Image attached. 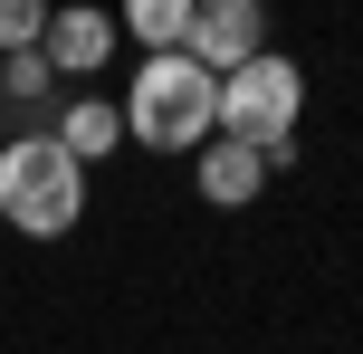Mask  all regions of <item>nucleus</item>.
Here are the masks:
<instances>
[{
	"mask_svg": "<svg viewBox=\"0 0 363 354\" xmlns=\"http://www.w3.org/2000/svg\"><path fill=\"white\" fill-rule=\"evenodd\" d=\"M115 134H125V106H96V96H77V106H67V125H57V153L86 172L96 153H115Z\"/></svg>",
	"mask_w": 363,
	"mask_h": 354,
	"instance_id": "423d86ee",
	"label": "nucleus"
},
{
	"mask_svg": "<svg viewBox=\"0 0 363 354\" xmlns=\"http://www.w3.org/2000/svg\"><path fill=\"white\" fill-rule=\"evenodd\" d=\"M29 38H48V10L38 0H0V48H29Z\"/></svg>",
	"mask_w": 363,
	"mask_h": 354,
	"instance_id": "1a4fd4ad",
	"label": "nucleus"
},
{
	"mask_svg": "<svg viewBox=\"0 0 363 354\" xmlns=\"http://www.w3.org/2000/svg\"><path fill=\"white\" fill-rule=\"evenodd\" d=\"M258 0H191V29H182V57H191L201 77H239L258 57Z\"/></svg>",
	"mask_w": 363,
	"mask_h": 354,
	"instance_id": "20e7f679",
	"label": "nucleus"
},
{
	"mask_svg": "<svg viewBox=\"0 0 363 354\" xmlns=\"http://www.w3.org/2000/svg\"><path fill=\"white\" fill-rule=\"evenodd\" d=\"M48 77H86V67H106V48H115V19H96V10H48Z\"/></svg>",
	"mask_w": 363,
	"mask_h": 354,
	"instance_id": "39448f33",
	"label": "nucleus"
},
{
	"mask_svg": "<svg viewBox=\"0 0 363 354\" xmlns=\"http://www.w3.org/2000/svg\"><path fill=\"white\" fill-rule=\"evenodd\" d=\"M258 182H268V163H258L249 144H211V153H201V201L230 211V201H249Z\"/></svg>",
	"mask_w": 363,
	"mask_h": 354,
	"instance_id": "0eeeda50",
	"label": "nucleus"
},
{
	"mask_svg": "<svg viewBox=\"0 0 363 354\" xmlns=\"http://www.w3.org/2000/svg\"><path fill=\"white\" fill-rule=\"evenodd\" d=\"M0 211H10V230H29V240H67V230L86 221V172L57 153V134L0 144Z\"/></svg>",
	"mask_w": 363,
	"mask_h": 354,
	"instance_id": "f257e3e1",
	"label": "nucleus"
},
{
	"mask_svg": "<svg viewBox=\"0 0 363 354\" xmlns=\"http://www.w3.org/2000/svg\"><path fill=\"white\" fill-rule=\"evenodd\" d=\"M125 134H144L153 153H182L201 144V134H220V77H201L191 57H144V77H134L125 96Z\"/></svg>",
	"mask_w": 363,
	"mask_h": 354,
	"instance_id": "7ed1b4c3",
	"label": "nucleus"
},
{
	"mask_svg": "<svg viewBox=\"0 0 363 354\" xmlns=\"http://www.w3.org/2000/svg\"><path fill=\"white\" fill-rule=\"evenodd\" d=\"M125 29L144 38L153 57H172V48H182V29H191V0H134V10H125Z\"/></svg>",
	"mask_w": 363,
	"mask_h": 354,
	"instance_id": "6e6552de",
	"label": "nucleus"
},
{
	"mask_svg": "<svg viewBox=\"0 0 363 354\" xmlns=\"http://www.w3.org/2000/svg\"><path fill=\"white\" fill-rule=\"evenodd\" d=\"M296 106H306V67L258 48L239 77H220V144H249L258 163H287L296 153Z\"/></svg>",
	"mask_w": 363,
	"mask_h": 354,
	"instance_id": "f03ea898",
	"label": "nucleus"
},
{
	"mask_svg": "<svg viewBox=\"0 0 363 354\" xmlns=\"http://www.w3.org/2000/svg\"><path fill=\"white\" fill-rule=\"evenodd\" d=\"M10 96H19V106H38V96H48V57L19 48V57H10Z\"/></svg>",
	"mask_w": 363,
	"mask_h": 354,
	"instance_id": "9d476101",
	"label": "nucleus"
}]
</instances>
